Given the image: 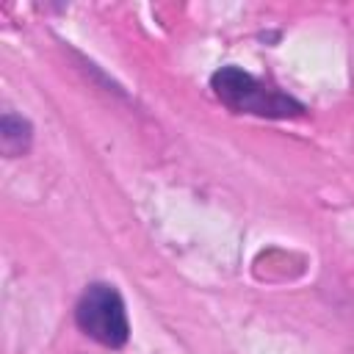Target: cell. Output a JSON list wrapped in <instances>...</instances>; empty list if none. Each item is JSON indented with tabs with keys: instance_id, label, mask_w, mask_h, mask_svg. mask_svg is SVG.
<instances>
[{
	"instance_id": "1",
	"label": "cell",
	"mask_w": 354,
	"mask_h": 354,
	"mask_svg": "<svg viewBox=\"0 0 354 354\" xmlns=\"http://www.w3.org/2000/svg\"><path fill=\"white\" fill-rule=\"evenodd\" d=\"M210 86H213V94L235 113L288 119V116H299L304 111V105L299 100H293L290 94L274 88L268 83H260L254 75H249L238 66H221L218 72H213Z\"/></svg>"
},
{
	"instance_id": "2",
	"label": "cell",
	"mask_w": 354,
	"mask_h": 354,
	"mask_svg": "<svg viewBox=\"0 0 354 354\" xmlns=\"http://www.w3.org/2000/svg\"><path fill=\"white\" fill-rule=\"evenodd\" d=\"M75 321L88 337H94L108 348H119L130 337L124 299L113 285H105V282H94L83 290L75 307Z\"/></svg>"
},
{
	"instance_id": "3",
	"label": "cell",
	"mask_w": 354,
	"mask_h": 354,
	"mask_svg": "<svg viewBox=\"0 0 354 354\" xmlns=\"http://www.w3.org/2000/svg\"><path fill=\"white\" fill-rule=\"evenodd\" d=\"M28 144H30V124L22 116L6 113L3 116V149L8 155H19L28 149Z\"/></svg>"
}]
</instances>
